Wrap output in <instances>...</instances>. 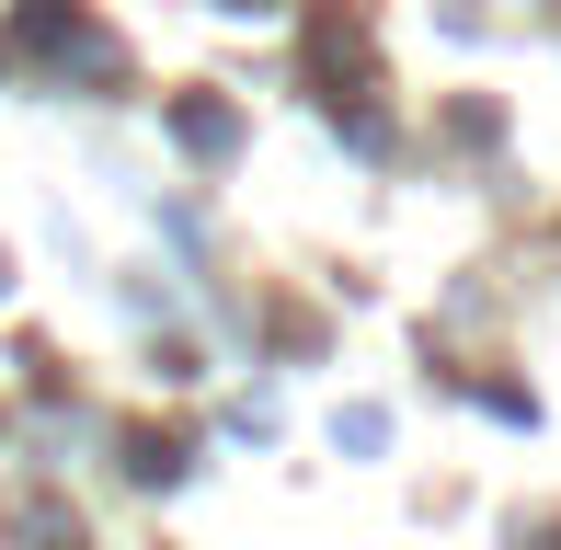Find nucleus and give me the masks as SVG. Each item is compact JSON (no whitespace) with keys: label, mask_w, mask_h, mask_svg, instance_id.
<instances>
[{"label":"nucleus","mask_w":561,"mask_h":550,"mask_svg":"<svg viewBox=\"0 0 561 550\" xmlns=\"http://www.w3.org/2000/svg\"><path fill=\"white\" fill-rule=\"evenodd\" d=\"M12 539H23V550H81V516H58V505L35 493V505L12 516Z\"/></svg>","instance_id":"obj_2"},{"label":"nucleus","mask_w":561,"mask_h":550,"mask_svg":"<svg viewBox=\"0 0 561 550\" xmlns=\"http://www.w3.org/2000/svg\"><path fill=\"white\" fill-rule=\"evenodd\" d=\"M172 138H184L195 161H218V149L241 138V127H229V104H207V92H184V104H172Z\"/></svg>","instance_id":"obj_1"},{"label":"nucleus","mask_w":561,"mask_h":550,"mask_svg":"<svg viewBox=\"0 0 561 550\" xmlns=\"http://www.w3.org/2000/svg\"><path fill=\"white\" fill-rule=\"evenodd\" d=\"M126 470H138V482H172V470H184V447H172V436H126Z\"/></svg>","instance_id":"obj_3"}]
</instances>
